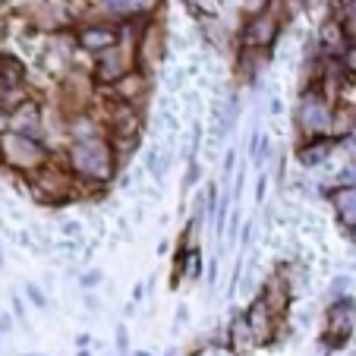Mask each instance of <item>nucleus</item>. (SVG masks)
Instances as JSON below:
<instances>
[{"mask_svg":"<svg viewBox=\"0 0 356 356\" xmlns=\"http://www.w3.org/2000/svg\"><path fill=\"white\" fill-rule=\"evenodd\" d=\"M331 123H334V114H331V104L322 92L309 88V92L300 98V127L309 139H318L322 133H328Z\"/></svg>","mask_w":356,"mask_h":356,"instance_id":"3","label":"nucleus"},{"mask_svg":"<svg viewBox=\"0 0 356 356\" xmlns=\"http://www.w3.org/2000/svg\"><path fill=\"white\" fill-rule=\"evenodd\" d=\"M0 152L7 158L10 164L22 170H41L47 168V152L35 136H26V133H7L0 139Z\"/></svg>","mask_w":356,"mask_h":356,"instance_id":"2","label":"nucleus"},{"mask_svg":"<svg viewBox=\"0 0 356 356\" xmlns=\"http://www.w3.org/2000/svg\"><path fill=\"white\" fill-rule=\"evenodd\" d=\"M114 92H117V98H120L123 104H133L136 98L145 95V79H142L139 73H127L120 82H114Z\"/></svg>","mask_w":356,"mask_h":356,"instance_id":"8","label":"nucleus"},{"mask_svg":"<svg viewBox=\"0 0 356 356\" xmlns=\"http://www.w3.org/2000/svg\"><path fill=\"white\" fill-rule=\"evenodd\" d=\"M277 38V19L268 13L252 16V22L246 26V44L249 47H268Z\"/></svg>","mask_w":356,"mask_h":356,"instance_id":"5","label":"nucleus"},{"mask_svg":"<svg viewBox=\"0 0 356 356\" xmlns=\"http://www.w3.org/2000/svg\"><path fill=\"white\" fill-rule=\"evenodd\" d=\"M347 67H350V70H356V47H353V51H350V54H347Z\"/></svg>","mask_w":356,"mask_h":356,"instance_id":"12","label":"nucleus"},{"mask_svg":"<svg viewBox=\"0 0 356 356\" xmlns=\"http://www.w3.org/2000/svg\"><path fill=\"white\" fill-rule=\"evenodd\" d=\"M243 7H246L252 16H262L265 10H268V0H243Z\"/></svg>","mask_w":356,"mask_h":356,"instance_id":"11","label":"nucleus"},{"mask_svg":"<svg viewBox=\"0 0 356 356\" xmlns=\"http://www.w3.org/2000/svg\"><path fill=\"white\" fill-rule=\"evenodd\" d=\"M331 202H334L337 215H341L343 221H347V224H356V189H353V186L337 189V193L331 195Z\"/></svg>","mask_w":356,"mask_h":356,"instance_id":"10","label":"nucleus"},{"mask_svg":"<svg viewBox=\"0 0 356 356\" xmlns=\"http://www.w3.org/2000/svg\"><path fill=\"white\" fill-rule=\"evenodd\" d=\"M127 73H133L129 70V57L123 54V51H117V47H111V51H104V60L98 63V76L104 82H120Z\"/></svg>","mask_w":356,"mask_h":356,"instance_id":"6","label":"nucleus"},{"mask_svg":"<svg viewBox=\"0 0 356 356\" xmlns=\"http://www.w3.org/2000/svg\"><path fill=\"white\" fill-rule=\"evenodd\" d=\"M79 44L88 47V51H111V47H117V32L111 26H88L79 32Z\"/></svg>","mask_w":356,"mask_h":356,"instance_id":"7","label":"nucleus"},{"mask_svg":"<svg viewBox=\"0 0 356 356\" xmlns=\"http://www.w3.org/2000/svg\"><path fill=\"white\" fill-rule=\"evenodd\" d=\"M353 302H334L328 309V316H325V341L331 343H343L347 341V334L353 331Z\"/></svg>","mask_w":356,"mask_h":356,"instance_id":"4","label":"nucleus"},{"mask_svg":"<svg viewBox=\"0 0 356 356\" xmlns=\"http://www.w3.org/2000/svg\"><path fill=\"white\" fill-rule=\"evenodd\" d=\"M117 168V152L111 145V139H101V136H79V139L70 145V170L73 177L88 183H104L111 180Z\"/></svg>","mask_w":356,"mask_h":356,"instance_id":"1","label":"nucleus"},{"mask_svg":"<svg viewBox=\"0 0 356 356\" xmlns=\"http://www.w3.org/2000/svg\"><path fill=\"white\" fill-rule=\"evenodd\" d=\"M158 0H104V7L117 16H136V13H152Z\"/></svg>","mask_w":356,"mask_h":356,"instance_id":"9","label":"nucleus"}]
</instances>
